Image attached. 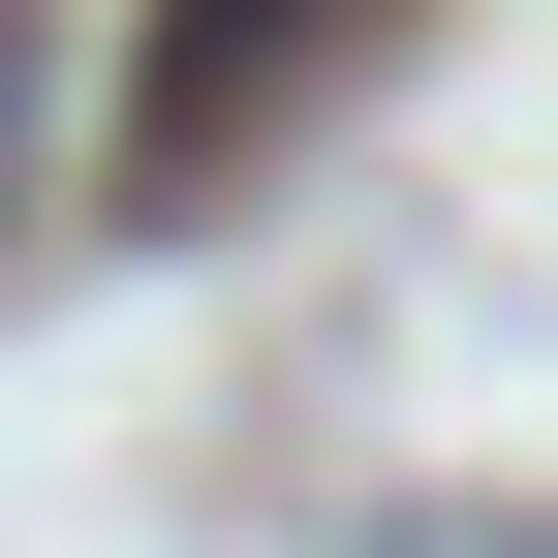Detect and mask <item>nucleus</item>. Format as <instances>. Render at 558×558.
Masks as SVG:
<instances>
[{
	"label": "nucleus",
	"mask_w": 558,
	"mask_h": 558,
	"mask_svg": "<svg viewBox=\"0 0 558 558\" xmlns=\"http://www.w3.org/2000/svg\"><path fill=\"white\" fill-rule=\"evenodd\" d=\"M373 32H403V0H156V62H124V186H156V218H186V186H248Z\"/></svg>",
	"instance_id": "obj_1"
},
{
	"label": "nucleus",
	"mask_w": 558,
	"mask_h": 558,
	"mask_svg": "<svg viewBox=\"0 0 558 558\" xmlns=\"http://www.w3.org/2000/svg\"><path fill=\"white\" fill-rule=\"evenodd\" d=\"M373 558H558V527H497V497H403V527H373Z\"/></svg>",
	"instance_id": "obj_2"
},
{
	"label": "nucleus",
	"mask_w": 558,
	"mask_h": 558,
	"mask_svg": "<svg viewBox=\"0 0 558 558\" xmlns=\"http://www.w3.org/2000/svg\"><path fill=\"white\" fill-rule=\"evenodd\" d=\"M0 186H32V32H0Z\"/></svg>",
	"instance_id": "obj_3"
}]
</instances>
